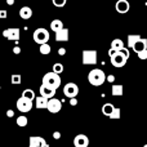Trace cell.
Segmentation results:
<instances>
[{"instance_id":"6da1fadb","label":"cell","mask_w":147,"mask_h":147,"mask_svg":"<svg viewBox=\"0 0 147 147\" xmlns=\"http://www.w3.org/2000/svg\"><path fill=\"white\" fill-rule=\"evenodd\" d=\"M88 81L93 86H101L106 81V75L101 69H94L88 74Z\"/></svg>"},{"instance_id":"7a4b0ae2","label":"cell","mask_w":147,"mask_h":147,"mask_svg":"<svg viewBox=\"0 0 147 147\" xmlns=\"http://www.w3.org/2000/svg\"><path fill=\"white\" fill-rule=\"evenodd\" d=\"M43 85L57 90L61 86V78H59V75H57L54 72H47L43 76Z\"/></svg>"},{"instance_id":"3957f363","label":"cell","mask_w":147,"mask_h":147,"mask_svg":"<svg viewBox=\"0 0 147 147\" xmlns=\"http://www.w3.org/2000/svg\"><path fill=\"white\" fill-rule=\"evenodd\" d=\"M49 31H47L45 28L43 27H39L36 28L35 31H34V40H35V43H38L39 45H44V44H48V40H49Z\"/></svg>"},{"instance_id":"277c9868","label":"cell","mask_w":147,"mask_h":147,"mask_svg":"<svg viewBox=\"0 0 147 147\" xmlns=\"http://www.w3.org/2000/svg\"><path fill=\"white\" fill-rule=\"evenodd\" d=\"M3 36L10 41H18L20 40V36H21V30L18 27L5 28V30L3 31Z\"/></svg>"},{"instance_id":"5b68a950","label":"cell","mask_w":147,"mask_h":147,"mask_svg":"<svg viewBox=\"0 0 147 147\" xmlns=\"http://www.w3.org/2000/svg\"><path fill=\"white\" fill-rule=\"evenodd\" d=\"M63 94L70 99L76 98V96L79 94V86L75 83H67L63 86Z\"/></svg>"},{"instance_id":"8992f818","label":"cell","mask_w":147,"mask_h":147,"mask_svg":"<svg viewBox=\"0 0 147 147\" xmlns=\"http://www.w3.org/2000/svg\"><path fill=\"white\" fill-rule=\"evenodd\" d=\"M16 106H17L18 111L25 114V112H28L31 109H32V101H28V99L23 98V97H20V98L17 99Z\"/></svg>"},{"instance_id":"52a82bcc","label":"cell","mask_w":147,"mask_h":147,"mask_svg":"<svg viewBox=\"0 0 147 147\" xmlns=\"http://www.w3.org/2000/svg\"><path fill=\"white\" fill-rule=\"evenodd\" d=\"M83 63L96 65L97 63V51H83Z\"/></svg>"},{"instance_id":"ba28073f","label":"cell","mask_w":147,"mask_h":147,"mask_svg":"<svg viewBox=\"0 0 147 147\" xmlns=\"http://www.w3.org/2000/svg\"><path fill=\"white\" fill-rule=\"evenodd\" d=\"M62 109V102L59 101V99L57 98H52L48 101V107H47V110H48L51 114H57V112H59Z\"/></svg>"},{"instance_id":"9c48e42d","label":"cell","mask_w":147,"mask_h":147,"mask_svg":"<svg viewBox=\"0 0 147 147\" xmlns=\"http://www.w3.org/2000/svg\"><path fill=\"white\" fill-rule=\"evenodd\" d=\"M110 59H111L112 66H114V67H117V69H120V67L125 66V63H127V61H128V59L124 58V57H123L121 54L119 53V52H117V53H115L114 56L110 57Z\"/></svg>"},{"instance_id":"30bf717a","label":"cell","mask_w":147,"mask_h":147,"mask_svg":"<svg viewBox=\"0 0 147 147\" xmlns=\"http://www.w3.org/2000/svg\"><path fill=\"white\" fill-rule=\"evenodd\" d=\"M28 147H49V145L47 143V141L43 137H38V136H34L30 137L28 140Z\"/></svg>"},{"instance_id":"8fae6325","label":"cell","mask_w":147,"mask_h":147,"mask_svg":"<svg viewBox=\"0 0 147 147\" xmlns=\"http://www.w3.org/2000/svg\"><path fill=\"white\" fill-rule=\"evenodd\" d=\"M39 92H40V96L47 99H52L56 96V89H52V88H49V86L43 85V84H41L40 88H39Z\"/></svg>"},{"instance_id":"7c38bea8","label":"cell","mask_w":147,"mask_h":147,"mask_svg":"<svg viewBox=\"0 0 147 147\" xmlns=\"http://www.w3.org/2000/svg\"><path fill=\"white\" fill-rule=\"evenodd\" d=\"M74 146L75 147H88L89 138L85 134H78L74 138Z\"/></svg>"},{"instance_id":"4fadbf2b","label":"cell","mask_w":147,"mask_h":147,"mask_svg":"<svg viewBox=\"0 0 147 147\" xmlns=\"http://www.w3.org/2000/svg\"><path fill=\"white\" fill-rule=\"evenodd\" d=\"M115 8H116L117 13H120V14H125V13L129 12L130 4L127 1V0H119V1L116 3V5H115Z\"/></svg>"},{"instance_id":"5bb4252c","label":"cell","mask_w":147,"mask_h":147,"mask_svg":"<svg viewBox=\"0 0 147 147\" xmlns=\"http://www.w3.org/2000/svg\"><path fill=\"white\" fill-rule=\"evenodd\" d=\"M133 51L136 52V53H141V52H143V51H147V39H141V40H138L137 43L133 45Z\"/></svg>"},{"instance_id":"9a60e30c","label":"cell","mask_w":147,"mask_h":147,"mask_svg":"<svg viewBox=\"0 0 147 147\" xmlns=\"http://www.w3.org/2000/svg\"><path fill=\"white\" fill-rule=\"evenodd\" d=\"M48 101H49V99L44 98V97H41V96L36 97V98H35V106H36V109H39V110L47 109V107H48Z\"/></svg>"},{"instance_id":"2e32d148","label":"cell","mask_w":147,"mask_h":147,"mask_svg":"<svg viewBox=\"0 0 147 147\" xmlns=\"http://www.w3.org/2000/svg\"><path fill=\"white\" fill-rule=\"evenodd\" d=\"M69 28H62L56 34V41H67L69 40Z\"/></svg>"},{"instance_id":"e0dca14e","label":"cell","mask_w":147,"mask_h":147,"mask_svg":"<svg viewBox=\"0 0 147 147\" xmlns=\"http://www.w3.org/2000/svg\"><path fill=\"white\" fill-rule=\"evenodd\" d=\"M20 17L22 20H30L32 17V9L30 7H22L20 9Z\"/></svg>"},{"instance_id":"ac0fdd59","label":"cell","mask_w":147,"mask_h":147,"mask_svg":"<svg viewBox=\"0 0 147 147\" xmlns=\"http://www.w3.org/2000/svg\"><path fill=\"white\" fill-rule=\"evenodd\" d=\"M123 48H125L124 47V41L121 40V39H114V40L111 41V48L110 49H112L114 52H120Z\"/></svg>"},{"instance_id":"d6986e66","label":"cell","mask_w":147,"mask_h":147,"mask_svg":"<svg viewBox=\"0 0 147 147\" xmlns=\"http://www.w3.org/2000/svg\"><path fill=\"white\" fill-rule=\"evenodd\" d=\"M111 92H112V96L114 97H120L124 93V86L120 85V84H112Z\"/></svg>"},{"instance_id":"ffe728a7","label":"cell","mask_w":147,"mask_h":147,"mask_svg":"<svg viewBox=\"0 0 147 147\" xmlns=\"http://www.w3.org/2000/svg\"><path fill=\"white\" fill-rule=\"evenodd\" d=\"M62 28H63V23H62V21L59 20H53L51 22V30L54 31V32H58V31H61Z\"/></svg>"},{"instance_id":"44dd1931","label":"cell","mask_w":147,"mask_h":147,"mask_svg":"<svg viewBox=\"0 0 147 147\" xmlns=\"http://www.w3.org/2000/svg\"><path fill=\"white\" fill-rule=\"evenodd\" d=\"M114 109H115L114 105H111V103H105L103 106H102V114H103L105 116H109V117H110V115L112 114Z\"/></svg>"},{"instance_id":"7402d4cb","label":"cell","mask_w":147,"mask_h":147,"mask_svg":"<svg viewBox=\"0 0 147 147\" xmlns=\"http://www.w3.org/2000/svg\"><path fill=\"white\" fill-rule=\"evenodd\" d=\"M22 97L26 98V99H28V101H34V99L36 98L35 92H34L32 89H25V90L22 92Z\"/></svg>"},{"instance_id":"603a6c76","label":"cell","mask_w":147,"mask_h":147,"mask_svg":"<svg viewBox=\"0 0 147 147\" xmlns=\"http://www.w3.org/2000/svg\"><path fill=\"white\" fill-rule=\"evenodd\" d=\"M141 35H128V47L129 48H133V45H134L136 43H137L138 40H141Z\"/></svg>"},{"instance_id":"cb8c5ba5","label":"cell","mask_w":147,"mask_h":147,"mask_svg":"<svg viewBox=\"0 0 147 147\" xmlns=\"http://www.w3.org/2000/svg\"><path fill=\"white\" fill-rule=\"evenodd\" d=\"M28 124V119L25 116V115H21V116L17 117V125L18 127H26V125Z\"/></svg>"},{"instance_id":"d4e9b609","label":"cell","mask_w":147,"mask_h":147,"mask_svg":"<svg viewBox=\"0 0 147 147\" xmlns=\"http://www.w3.org/2000/svg\"><path fill=\"white\" fill-rule=\"evenodd\" d=\"M120 114H121V110H120L119 107H115L114 111H112V114L110 115V119H116V120H119L120 116H121Z\"/></svg>"},{"instance_id":"484cf974","label":"cell","mask_w":147,"mask_h":147,"mask_svg":"<svg viewBox=\"0 0 147 147\" xmlns=\"http://www.w3.org/2000/svg\"><path fill=\"white\" fill-rule=\"evenodd\" d=\"M39 52H40L41 54H44V56H47V54L51 53V45H49V44L40 45V49H39Z\"/></svg>"},{"instance_id":"4316f807","label":"cell","mask_w":147,"mask_h":147,"mask_svg":"<svg viewBox=\"0 0 147 147\" xmlns=\"http://www.w3.org/2000/svg\"><path fill=\"white\" fill-rule=\"evenodd\" d=\"M12 84H14V85H18V84L22 83V76L18 75V74H16V75H12Z\"/></svg>"},{"instance_id":"83f0119b","label":"cell","mask_w":147,"mask_h":147,"mask_svg":"<svg viewBox=\"0 0 147 147\" xmlns=\"http://www.w3.org/2000/svg\"><path fill=\"white\" fill-rule=\"evenodd\" d=\"M53 72L57 74V75H59L61 72H63V65H62V63H54Z\"/></svg>"},{"instance_id":"f1b7e54d","label":"cell","mask_w":147,"mask_h":147,"mask_svg":"<svg viewBox=\"0 0 147 147\" xmlns=\"http://www.w3.org/2000/svg\"><path fill=\"white\" fill-rule=\"evenodd\" d=\"M119 53L121 54V56L124 57V58H127V59H128V58H129V57H130V52H129V49H128V48H123L121 51L119 52Z\"/></svg>"},{"instance_id":"f546056e","label":"cell","mask_w":147,"mask_h":147,"mask_svg":"<svg viewBox=\"0 0 147 147\" xmlns=\"http://www.w3.org/2000/svg\"><path fill=\"white\" fill-rule=\"evenodd\" d=\"M54 7H65L66 5V0H53Z\"/></svg>"},{"instance_id":"4dcf8cb0","label":"cell","mask_w":147,"mask_h":147,"mask_svg":"<svg viewBox=\"0 0 147 147\" xmlns=\"http://www.w3.org/2000/svg\"><path fill=\"white\" fill-rule=\"evenodd\" d=\"M138 58L142 59V61L147 59V51H143V52H141V53H138Z\"/></svg>"},{"instance_id":"1f68e13d","label":"cell","mask_w":147,"mask_h":147,"mask_svg":"<svg viewBox=\"0 0 147 147\" xmlns=\"http://www.w3.org/2000/svg\"><path fill=\"white\" fill-rule=\"evenodd\" d=\"M7 17H8L7 10H4V9L0 10V18H1V20H4V18H7Z\"/></svg>"},{"instance_id":"d6a6232c","label":"cell","mask_w":147,"mask_h":147,"mask_svg":"<svg viewBox=\"0 0 147 147\" xmlns=\"http://www.w3.org/2000/svg\"><path fill=\"white\" fill-rule=\"evenodd\" d=\"M106 80L109 81V83H114V81H115V76H114V75H109V76H106Z\"/></svg>"},{"instance_id":"836d02e7","label":"cell","mask_w":147,"mask_h":147,"mask_svg":"<svg viewBox=\"0 0 147 147\" xmlns=\"http://www.w3.org/2000/svg\"><path fill=\"white\" fill-rule=\"evenodd\" d=\"M13 53H14V54H20L21 53V48H20V47H14V48H13Z\"/></svg>"},{"instance_id":"e575fe53","label":"cell","mask_w":147,"mask_h":147,"mask_svg":"<svg viewBox=\"0 0 147 147\" xmlns=\"http://www.w3.org/2000/svg\"><path fill=\"white\" fill-rule=\"evenodd\" d=\"M58 54H59V56H65V54H66V49H65V48H59L58 49Z\"/></svg>"},{"instance_id":"d590c367","label":"cell","mask_w":147,"mask_h":147,"mask_svg":"<svg viewBox=\"0 0 147 147\" xmlns=\"http://www.w3.org/2000/svg\"><path fill=\"white\" fill-rule=\"evenodd\" d=\"M7 116L8 117H13V116H14V111H13V110H8V111H7Z\"/></svg>"},{"instance_id":"8d00e7d4","label":"cell","mask_w":147,"mask_h":147,"mask_svg":"<svg viewBox=\"0 0 147 147\" xmlns=\"http://www.w3.org/2000/svg\"><path fill=\"white\" fill-rule=\"evenodd\" d=\"M53 138H54V140H59V138H61V133H59V132H54L53 133Z\"/></svg>"},{"instance_id":"74e56055","label":"cell","mask_w":147,"mask_h":147,"mask_svg":"<svg viewBox=\"0 0 147 147\" xmlns=\"http://www.w3.org/2000/svg\"><path fill=\"white\" fill-rule=\"evenodd\" d=\"M70 105H71V106H76V105H78V99L76 98L70 99Z\"/></svg>"},{"instance_id":"f35d334b","label":"cell","mask_w":147,"mask_h":147,"mask_svg":"<svg viewBox=\"0 0 147 147\" xmlns=\"http://www.w3.org/2000/svg\"><path fill=\"white\" fill-rule=\"evenodd\" d=\"M7 4L8 5H13L14 4V0H7Z\"/></svg>"},{"instance_id":"ab89813d","label":"cell","mask_w":147,"mask_h":147,"mask_svg":"<svg viewBox=\"0 0 147 147\" xmlns=\"http://www.w3.org/2000/svg\"><path fill=\"white\" fill-rule=\"evenodd\" d=\"M115 53H116V52H114V51H112V49H110V51H109V56H110V57H111V56H114Z\"/></svg>"},{"instance_id":"60d3db41","label":"cell","mask_w":147,"mask_h":147,"mask_svg":"<svg viewBox=\"0 0 147 147\" xmlns=\"http://www.w3.org/2000/svg\"><path fill=\"white\" fill-rule=\"evenodd\" d=\"M143 147H147V145H145V146H143Z\"/></svg>"}]
</instances>
